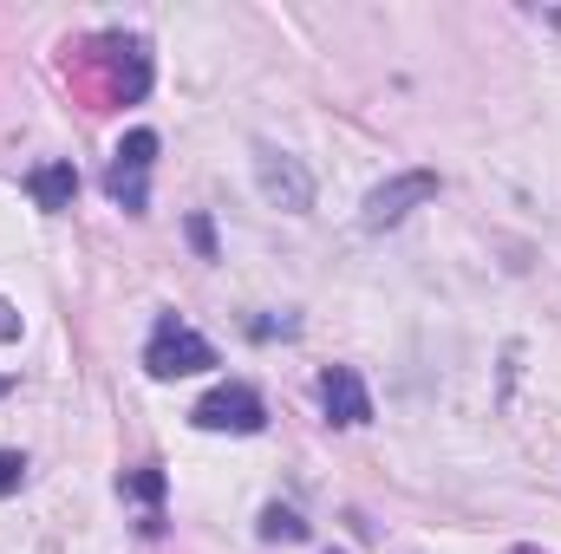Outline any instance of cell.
<instances>
[{
  "label": "cell",
  "instance_id": "13",
  "mask_svg": "<svg viewBox=\"0 0 561 554\" xmlns=\"http://www.w3.org/2000/svg\"><path fill=\"white\" fill-rule=\"evenodd\" d=\"M7 339H20V313H13V300L0 293V346H7Z\"/></svg>",
  "mask_w": 561,
  "mask_h": 554
},
{
  "label": "cell",
  "instance_id": "2",
  "mask_svg": "<svg viewBox=\"0 0 561 554\" xmlns=\"http://www.w3.org/2000/svg\"><path fill=\"white\" fill-rule=\"evenodd\" d=\"M444 183H437V170H399V176H386L379 189H366V203H359V229H399L412 209H424L431 196H437Z\"/></svg>",
  "mask_w": 561,
  "mask_h": 554
},
{
  "label": "cell",
  "instance_id": "11",
  "mask_svg": "<svg viewBox=\"0 0 561 554\" xmlns=\"http://www.w3.org/2000/svg\"><path fill=\"white\" fill-rule=\"evenodd\" d=\"M26 483V457L20 450H0V496H13Z\"/></svg>",
  "mask_w": 561,
  "mask_h": 554
},
{
  "label": "cell",
  "instance_id": "9",
  "mask_svg": "<svg viewBox=\"0 0 561 554\" xmlns=\"http://www.w3.org/2000/svg\"><path fill=\"white\" fill-rule=\"evenodd\" d=\"M255 535H262V542H307V522H300L294 509L268 503V509H262V522H255Z\"/></svg>",
  "mask_w": 561,
  "mask_h": 554
},
{
  "label": "cell",
  "instance_id": "6",
  "mask_svg": "<svg viewBox=\"0 0 561 554\" xmlns=\"http://www.w3.org/2000/svg\"><path fill=\"white\" fill-rule=\"evenodd\" d=\"M320 412H327V424H340V430L373 424V392H366V379H359L353 366H327V372H320Z\"/></svg>",
  "mask_w": 561,
  "mask_h": 554
},
{
  "label": "cell",
  "instance_id": "14",
  "mask_svg": "<svg viewBox=\"0 0 561 554\" xmlns=\"http://www.w3.org/2000/svg\"><path fill=\"white\" fill-rule=\"evenodd\" d=\"M249 333H255V339H275V333H300V320H255Z\"/></svg>",
  "mask_w": 561,
  "mask_h": 554
},
{
  "label": "cell",
  "instance_id": "15",
  "mask_svg": "<svg viewBox=\"0 0 561 554\" xmlns=\"http://www.w3.org/2000/svg\"><path fill=\"white\" fill-rule=\"evenodd\" d=\"M7 392H13V379H7V372H0V399H7Z\"/></svg>",
  "mask_w": 561,
  "mask_h": 554
},
{
  "label": "cell",
  "instance_id": "16",
  "mask_svg": "<svg viewBox=\"0 0 561 554\" xmlns=\"http://www.w3.org/2000/svg\"><path fill=\"white\" fill-rule=\"evenodd\" d=\"M510 554H542V549H510Z\"/></svg>",
  "mask_w": 561,
  "mask_h": 554
},
{
  "label": "cell",
  "instance_id": "8",
  "mask_svg": "<svg viewBox=\"0 0 561 554\" xmlns=\"http://www.w3.org/2000/svg\"><path fill=\"white\" fill-rule=\"evenodd\" d=\"M26 196L46 209V216H59V209H72V196H79V170L59 157V163H39L33 176H26Z\"/></svg>",
  "mask_w": 561,
  "mask_h": 554
},
{
  "label": "cell",
  "instance_id": "7",
  "mask_svg": "<svg viewBox=\"0 0 561 554\" xmlns=\"http://www.w3.org/2000/svg\"><path fill=\"white\" fill-rule=\"evenodd\" d=\"M99 53H112V85H118V99H125V105H138L144 92H150L144 39H131V33H105V39H99Z\"/></svg>",
  "mask_w": 561,
  "mask_h": 554
},
{
  "label": "cell",
  "instance_id": "12",
  "mask_svg": "<svg viewBox=\"0 0 561 554\" xmlns=\"http://www.w3.org/2000/svg\"><path fill=\"white\" fill-rule=\"evenodd\" d=\"M190 242H196L203 262H216V229H209V216H190Z\"/></svg>",
  "mask_w": 561,
  "mask_h": 554
},
{
  "label": "cell",
  "instance_id": "10",
  "mask_svg": "<svg viewBox=\"0 0 561 554\" xmlns=\"http://www.w3.org/2000/svg\"><path fill=\"white\" fill-rule=\"evenodd\" d=\"M131 503H163V470L157 463H144V470H125V483H118Z\"/></svg>",
  "mask_w": 561,
  "mask_h": 554
},
{
  "label": "cell",
  "instance_id": "5",
  "mask_svg": "<svg viewBox=\"0 0 561 554\" xmlns=\"http://www.w3.org/2000/svg\"><path fill=\"white\" fill-rule=\"evenodd\" d=\"M255 183H262V196L287 209V216H307L313 209V176H307V163L300 157H287L280 143H255Z\"/></svg>",
  "mask_w": 561,
  "mask_h": 554
},
{
  "label": "cell",
  "instance_id": "4",
  "mask_svg": "<svg viewBox=\"0 0 561 554\" xmlns=\"http://www.w3.org/2000/svg\"><path fill=\"white\" fill-rule=\"evenodd\" d=\"M190 424L196 430H229V437H255L262 424H268V405H262V392L255 385H216V392H203L196 405H190Z\"/></svg>",
  "mask_w": 561,
  "mask_h": 554
},
{
  "label": "cell",
  "instance_id": "1",
  "mask_svg": "<svg viewBox=\"0 0 561 554\" xmlns=\"http://www.w3.org/2000/svg\"><path fill=\"white\" fill-rule=\"evenodd\" d=\"M209 366H216V346L196 326H183L176 313H163L150 326V346H144V372L150 379H190V372H209Z\"/></svg>",
  "mask_w": 561,
  "mask_h": 554
},
{
  "label": "cell",
  "instance_id": "3",
  "mask_svg": "<svg viewBox=\"0 0 561 554\" xmlns=\"http://www.w3.org/2000/svg\"><path fill=\"white\" fill-rule=\"evenodd\" d=\"M150 163H157V131L150 125L125 131V143L112 150V170H105V189L125 216H144V203H150Z\"/></svg>",
  "mask_w": 561,
  "mask_h": 554
}]
</instances>
